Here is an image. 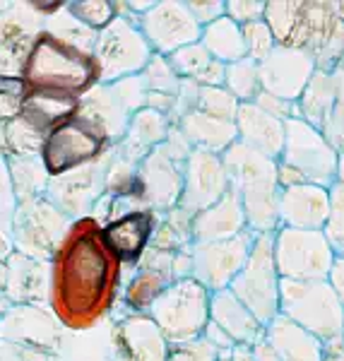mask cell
I'll return each instance as SVG.
<instances>
[{"label": "cell", "mask_w": 344, "mask_h": 361, "mask_svg": "<svg viewBox=\"0 0 344 361\" xmlns=\"http://www.w3.org/2000/svg\"><path fill=\"white\" fill-rule=\"evenodd\" d=\"M0 154H5V126L0 123Z\"/></svg>", "instance_id": "cell-54"}, {"label": "cell", "mask_w": 344, "mask_h": 361, "mask_svg": "<svg viewBox=\"0 0 344 361\" xmlns=\"http://www.w3.org/2000/svg\"><path fill=\"white\" fill-rule=\"evenodd\" d=\"M147 94H164V97H178L180 90V80L176 78V73L171 70V66L166 63L164 56H152L149 63L145 66V70L140 73Z\"/></svg>", "instance_id": "cell-40"}, {"label": "cell", "mask_w": 344, "mask_h": 361, "mask_svg": "<svg viewBox=\"0 0 344 361\" xmlns=\"http://www.w3.org/2000/svg\"><path fill=\"white\" fill-rule=\"evenodd\" d=\"M66 330L44 306H10L0 316V342L58 361Z\"/></svg>", "instance_id": "cell-14"}, {"label": "cell", "mask_w": 344, "mask_h": 361, "mask_svg": "<svg viewBox=\"0 0 344 361\" xmlns=\"http://www.w3.org/2000/svg\"><path fill=\"white\" fill-rule=\"evenodd\" d=\"M265 20L275 42L284 49H301L308 42V5L270 3L265 5Z\"/></svg>", "instance_id": "cell-32"}, {"label": "cell", "mask_w": 344, "mask_h": 361, "mask_svg": "<svg viewBox=\"0 0 344 361\" xmlns=\"http://www.w3.org/2000/svg\"><path fill=\"white\" fill-rule=\"evenodd\" d=\"M212 61L214 58L202 49L200 42L188 44V46H183V49L173 51L171 56H166V63L171 66L173 73H176V78L183 80V82H193V85H197V80L202 78V73L209 68Z\"/></svg>", "instance_id": "cell-37"}, {"label": "cell", "mask_w": 344, "mask_h": 361, "mask_svg": "<svg viewBox=\"0 0 344 361\" xmlns=\"http://www.w3.org/2000/svg\"><path fill=\"white\" fill-rule=\"evenodd\" d=\"M253 238L255 236L243 231L226 241L193 243L190 246V277L212 294L229 289V284L246 263Z\"/></svg>", "instance_id": "cell-15"}, {"label": "cell", "mask_w": 344, "mask_h": 361, "mask_svg": "<svg viewBox=\"0 0 344 361\" xmlns=\"http://www.w3.org/2000/svg\"><path fill=\"white\" fill-rule=\"evenodd\" d=\"M284 166L294 169L303 183L325 188L337 171V154L316 128L299 116L284 121Z\"/></svg>", "instance_id": "cell-13"}, {"label": "cell", "mask_w": 344, "mask_h": 361, "mask_svg": "<svg viewBox=\"0 0 344 361\" xmlns=\"http://www.w3.org/2000/svg\"><path fill=\"white\" fill-rule=\"evenodd\" d=\"M200 44L221 66H231V63H238L246 58V44H243L241 27L236 22H231L226 15L209 22L207 27H202Z\"/></svg>", "instance_id": "cell-33"}, {"label": "cell", "mask_w": 344, "mask_h": 361, "mask_svg": "<svg viewBox=\"0 0 344 361\" xmlns=\"http://www.w3.org/2000/svg\"><path fill=\"white\" fill-rule=\"evenodd\" d=\"M342 347H344V323H342Z\"/></svg>", "instance_id": "cell-57"}, {"label": "cell", "mask_w": 344, "mask_h": 361, "mask_svg": "<svg viewBox=\"0 0 344 361\" xmlns=\"http://www.w3.org/2000/svg\"><path fill=\"white\" fill-rule=\"evenodd\" d=\"M337 178H340V183L344 185V154L337 159Z\"/></svg>", "instance_id": "cell-53"}, {"label": "cell", "mask_w": 344, "mask_h": 361, "mask_svg": "<svg viewBox=\"0 0 344 361\" xmlns=\"http://www.w3.org/2000/svg\"><path fill=\"white\" fill-rule=\"evenodd\" d=\"M168 133H171V121H168V116L161 111H154V109L142 106L140 111L130 116L125 135L116 145V149L123 157H128L130 161L140 164L152 149L164 142L168 137Z\"/></svg>", "instance_id": "cell-28"}, {"label": "cell", "mask_w": 344, "mask_h": 361, "mask_svg": "<svg viewBox=\"0 0 344 361\" xmlns=\"http://www.w3.org/2000/svg\"><path fill=\"white\" fill-rule=\"evenodd\" d=\"M190 10V15H193V20L202 27H207L209 22L219 20V17H224V5L221 3H185Z\"/></svg>", "instance_id": "cell-49"}, {"label": "cell", "mask_w": 344, "mask_h": 361, "mask_svg": "<svg viewBox=\"0 0 344 361\" xmlns=\"http://www.w3.org/2000/svg\"><path fill=\"white\" fill-rule=\"evenodd\" d=\"M209 323H214L219 330H224L234 345L243 347L258 345L262 335H265V328L258 323V318L229 289L209 294Z\"/></svg>", "instance_id": "cell-26"}, {"label": "cell", "mask_w": 344, "mask_h": 361, "mask_svg": "<svg viewBox=\"0 0 344 361\" xmlns=\"http://www.w3.org/2000/svg\"><path fill=\"white\" fill-rule=\"evenodd\" d=\"M262 340L270 345L279 361H323V347L316 337L284 316H277L272 323H267Z\"/></svg>", "instance_id": "cell-30"}, {"label": "cell", "mask_w": 344, "mask_h": 361, "mask_svg": "<svg viewBox=\"0 0 344 361\" xmlns=\"http://www.w3.org/2000/svg\"><path fill=\"white\" fill-rule=\"evenodd\" d=\"M80 111V97L66 94L56 90H29L22 97L20 118L34 126L39 133H49L63 126L66 121L75 118Z\"/></svg>", "instance_id": "cell-27"}, {"label": "cell", "mask_w": 344, "mask_h": 361, "mask_svg": "<svg viewBox=\"0 0 344 361\" xmlns=\"http://www.w3.org/2000/svg\"><path fill=\"white\" fill-rule=\"evenodd\" d=\"M255 106H258L260 111H265L267 116H272V118H277V121L294 118V111H296V109L291 106V102H284V99L272 97V94H267V92H258V97H255Z\"/></svg>", "instance_id": "cell-48"}, {"label": "cell", "mask_w": 344, "mask_h": 361, "mask_svg": "<svg viewBox=\"0 0 344 361\" xmlns=\"http://www.w3.org/2000/svg\"><path fill=\"white\" fill-rule=\"evenodd\" d=\"M8 176L15 202L42 197L49 185V176L39 159H8Z\"/></svg>", "instance_id": "cell-34"}, {"label": "cell", "mask_w": 344, "mask_h": 361, "mask_svg": "<svg viewBox=\"0 0 344 361\" xmlns=\"http://www.w3.org/2000/svg\"><path fill=\"white\" fill-rule=\"evenodd\" d=\"M168 342L149 316L125 313L109 330V361H166Z\"/></svg>", "instance_id": "cell-18"}, {"label": "cell", "mask_w": 344, "mask_h": 361, "mask_svg": "<svg viewBox=\"0 0 344 361\" xmlns=\"http://www.w3.org/2000/svg\"><path fill=\"white\" fill-rule=\"evenodd\" d=\"M166 361H217V349L209 347L200 337V340H195V342L168 347Z\"/></svg>", "instance_id": "cell-46"}, {"label": "cell", "mask_w": 344, "mask_h": 361, "mask_svg": "<svg viewBox=\"0 0 344 361\" xmlns=\"http://www.w3.org/2000/svg\"><path fill=\"white\" fill-rule=\"evenodd\" d=\"M193 109L221 121H234L238 111V102L226 90H221V87H197Z\"/></svg>", "instance_id": "cell-41"}, {"label": "cell", "mask_w": 344, "mask_h": 361, "mask_svg": "<svg viewBox=\"0 0 344 361\" xmlns=\"http://www.w3.org/2000/svg\"><path fill=\"white\" fill-rule=\"evenodd\" d=\"M330 287L332 292H335V296L340 299V304L344 308V258H337L335 263H332V270H330Z\"/></svg>", "instance_id": "cell-51"}, {"label": "cell", "mask_w": 344, "mask_h": 361, "mask_svg": "<svg viewBox=\"0 0 344 361\" xmlns=\"http://www.w3.org/2000/svg\"><path fill=\"white\" fill-rule=\"evenodd\" d=\"M229 185L241 195L246 224L260 234H272L279 222L277 214V164L248 145L234 142L224 154Z\"/></svg>", "instance_id": "cell-3"}, {"label": "cell", "mask_w": 344, "mask_h": 361, "mask_svg": "<svg viewBox=\"0 0 344 361\" xmlns=\"http://www.w3.org/2000/svg\"><path fill=\"white\" fill-rule=\"evenodd\" d=\"M229 190L224 161L219 154L205 149H190L183 166V188H180L178 207L195 217L197 212L212 207Z\"/></svg>", "instance_id": "cell-17"}, {"label": "cell", "mask_w": 344, "mask_h": 361, "mask_svg": "<svg viewBox=\"0 0 344 361\" xmlns=\"http://www.w3.org/2000/svg\"><path fill=\"white\" fill-rule=\"evenodd\" d=\"M323 361H344V354H330V357H323Z\"/></svg>", "instance_id": "cell-55"}, {"label": "cell", "mask_w": 344, "mask_h": 361, "mask_svg": "<svg viewBox=\"0 0 344 361\" xmlns=\"http://www.w3.org/2000/svg\"><path fill=\"white\" fill-rule=\"evenodd\" d=\"M145 85L142 78H125L111 85H97L80 97L78 116L94 126L111 145H118L125 135V128L130 116L145 106Z\"/></svg>", "instance_id": "cell-10"}, {"label": "cell", "mask_w": 344, "mask_h": 361, "mask_svg": "<svg viewBox=\"0 0 344 361\" xmlns=\"http://www.w3.org/2000/svg\"><path fill=\"white\" fill-rule=\"evenodd\" d=\"M111 149H113V145L94 126L75 116L63 126L46 133L39 161H42L46 176L58 178L63 173L75 171V169L102 161L104 157H109Z\"/></svg>", "instance_id": "cell-9"}, {"label": "cell", "mask_w": 344, "mask_h": 361, "mask_svg": "<svg viewBox=\"0 0 344 361\" xmlns=\"http://www.w3.org/2000/svg\"><path fill=\"white\" fill-rule=\"evenodd\" d=\"M250 349H253V357H255V361H279V359L275 357V352H272L270 345H267L265 340H260L258 345H253Z\"/></svg>", "instance_id": "cell-52"}, {"label": "cell", "mask_w": 344, "mask_h": 361, "mask_svg": "<svg viewBox=\"0 0 344 361\" xmlns=\"http://www.w3.org/2000/svg\"><path fill=\"white\" fill-rule=\"evenodd\" d=\"M190 154L188 140L178 130H171L159 147H154L137 164L135 183L130 193L140 200V205L149 212L154 209H173L178 207L180 188H183V166Z\"/></svg>", "instance_id": "cell-5"}, {"label": "cell", "mask_w": 344, "mask_h": 361, "mask_svg": "<svg viewBox=\"0 0 344 361\" xmlns=\"http://www.w3.org/2000/svg\"><path fill=\"white\" fill-rule=\"evenodd\" d=\"M335 78V104H332L330 121L323 130V137L328 140L332 149L344 147V63L332 70Z\"/></svg>", "instance_id": "cell-42"}, {"label": "cell", "mask_w": 344, "mask_h": 361, "mask_svg": "<svg viewBox=\"0 0 344 361\" xmlns=\"http://www.w3.org/2000/svg\"><path fill=\"white\" fill-rule=\"evenodd\" d=\"M152 56L154 54L140 32L137 22L121 15H116V20L97 34L94 49H92L99 85L135 78L145 70Z\"/></svg>", "instance_id": "cell-8"}, {"label": "cell", "mask_w": 344, "mask_h": 361, "mask_svg": "<svg viewBox=\"0 0 344 361\" xmlns=\"http://www.w3.org/2000/svg\"><path fill=\"white\" fill-rule=\"evenodd\" d=\"M241 34H243V44H246V56H250V61L255 66L275 51V37H272L270 27L265 25V20H255L250 25H243Z\"/></svg>", "instance_id": "cell-44"}, {"label": "cell", "mask_w": 344, "mask_h": 361, "mask_svg": "<svg viewBox=\"0 0 344 361\" xmlns=\"http://www.w3.org/2000/svg\"><path fill=\"white\" fill-rule=\"evenodd\" d=\"M49 265V311L66 333L94 330L113 313L125 267L104 246L99 222L73 219Z\"/></svg>", "instance_id": "cell-1"}, {"label": "cell", "mask_w": 344, "mask_h": 361, "mask_svg": "<svg viewBox=\"0 0 344 361\" xmlns=\"http://www.w3.org/2000/svg\"><path fill=\"white\" fill-rule=\"evenodd\" d=\"M51 265L27 255L13 253L5 258L3 294L13 306H44L49 304Z\"/></svg>", "instance_id": "cell-23"}, {"label": "cell", "mask_w": 344, "mask_h": 361, "mask_svg": "<svg viewBox=\"0 0 344 361\" xmlns=\"http://www.w3.org/2000/svg\"><path fill=\"white\" fill-rule=\"evenodd\" d=\"M17 78L25 85V92L56 90L73 97H85L99 85L92 54L61 42L46 29L37 34Z\"/></svg>", "instance_id": "cell-2"}, {"label": "cell", "mask_w": 344, "mask_h": 361, "mask_svg": "<svg viewBox=\"0 0 344 361\" xmlns=\"http://www.w3.org/2000/svg\"><path fill=\"white\" fill-rule=\"evenodd\" d=\"M66 10L82 27H87L90 32L99 34L104 27H109L116 20V3L111 0H73L66 3Z\"/></svg>", "instance_id": "cell-39"}, {"label": "cell", "mask_w": 344, "mask_h": 361, "mask_svg": "<svg viewBox=\"0 0 344 361\" xmlns=\"http://www.w3.org/2000/svg\"><path fill=\"white\" fill-rule=\"evenodd\" d=\"M44 133L29 126L25 118L5 123V157L8 159H39L44 145Z\"/></svg>", "instance_id": "cell-35"}, {"label": "cell", "mask_w": 344, "mask_h": 361, "mask_svg": "<svg viewBox=\"0 0 344 361\" xmlns=\"http://www.w3.org/2000/svg\"><path fill=\"white\" fill-rule=\"evenodd\" d=\"M147 316L168 347L200 340L209 323V292L193 277L176 279L154 299Z\"/></svg>", "instance_id": "cell-6"}, {"label": "cell", "mask_w": 344, "mask_h": 361, "mask_svg": "<svg viewBox=\"0 0 344 361\" xmlns=\"http://www.w3.org/2000/svg\"><path fill=\"white\" fill-rule=\"evenodd\" d=\"M313 75V56L306 49H284L275 46L270 56L258 63V80L262 92L294 102L303 94Z\"/></svg>", "instance_id": "cell-20"}, {"label": "cell", "mask_w": 344, "mask_h": 361, "mask_svg": "<svg viewBox=\"0 0 344 361\" xmlns=\"http://www.w3.org/2000/svg\"><path fill=\"white\" fill-rule=\"evenodd\" d=\"M236 133L241 135L238 142L248 145L250 149L260 152L267 159H275L282 154L284 147V123L265 111H260L255 104H238L236 111Z\"/></svg>", "instance_id": "cell-29"}, {"label": "cell", "mask_w": 344, "mask_h": 361, "mask_svg": "<svg viewBox=\"0 0 344 361\" xmlns=\"http://www.w3.org/2000/svg\"><path fill=\"white\" fill-rule=\"evenodd\" d=\"M44 29L49 34H54L56 39H61V42L75 46V49H82V51H87V54H92V49H94L97 34L80 25V22L66 10V5H63L56 15L46 17Z\"/></svg>", "instance_id": "cell-36"}, {"label": "cell", "mask_w": 344, "mask_h": 361, "mask_svg": "<svg viewBox=\"0 0 344 361\" xmlns=\"http://www.w3.org/2000/svg\"><path fill=\"white\" fill-rule=\"evenodd\" d=\"M277 214L287 224V229L318 231L328 222L330 193L311 183L291 185L277 197Z\"/></svg>", "instance_id": "cell-24"}, {"label": "cell", "mask_w": 344, "mask_h": 361, "mask_svg": "<svg viewBox=\"0 0 344 361\" xmlns=\"http://www.w3.org/2000/svg\"><path fill=\"white\" fill-rule=\"evenodd\" d=\"M325 241L330 243L332 253H340L344 258V185H332L330 193V214L325 222Z\"/></svg>", "instance_id": "cell-43"}, {"label": "cell", "mask_w": 344, "mask_h": 361, "mask_svg": "<svg viewBox=\"0 0 344 361\" xmlns=\"http://www.w3.org/2000/svg\"><path fill=\"white\" fill-rule=\"evenodd\" d=\"M332 263V248L320 231L282 229L275 238V267L279 279L325 282Z\"/></svg>", "instance_id": "cell-12"}, {"label": "cell", "mask_w": 344, "mask_h": 361, "mask_svg": "<svg viewBox=\"0 0 344 361\" xmlns=\"http://www.w3.org/2000/svg\"><path fill=\"white\" fill-rule=\"evenodd\" d=\"M156 217L149 209H137V212L123 214L118 219H111L102 226L104 246L121 265H137L145 250L149 248L152 231H154Z\"/></svg>", "instance_id": "cell-22"}, {"label": "cell", "mask_w": 344, "mask_h": 361, "mask_svg": "<svg viewBox=\"0 0 344 361\" xmlns=\"http://www.w3.org/2000/svg\"><path fill=\"white\" fill-rule=\"evenodd\" d=\"M224 15L236 25H250V22L260 20V15H265V5L248 3V0H231L229 5H224Z\"/></svg>", "instance_id": "cell-47"}, {"label": "cell", "mask_w": 344, "mask_h": 361, "mask_svg": "<svg viewBox=\"0 0 344 361\" xmlns=\"http://www.w3.org/2000/svg\"><path fill=\"white\" fill-rule=\"evenodd\" d=\"M104 164H106V157L90 166L49 178L44 195L70 219L90 217L92 205L104 195Z\"/></svg>", "instance_id": "cell-21"}, {"label": "cell", "mask_w": 344, "mask_h": 361, "mask_svg": "<svg viewBox=\"0 0 344 361\" xmlns=\"http://www.w3.org/2000/svg\"><path fill=\"white\" fill-rule=\"evenodd\" d=\"M22 97H25V85L20 78H0V123L20 118Z\"/></svg>", "instance_id": "cell-45"}, {"label": "cell", "mask_w": 344, "mask_h": 361, "mask_svg": "<svg viewBox=\"0 0 344 361\" xmlns=\"http://www.w3.org/2000/svg\"><path fill=\"white\" fill-rule=\"evenodd\" d=\"M44 29L29 3H10L0 13V78H17L37 34Z\"/></svg>", "instance_id": "cell-19"}, {"label": "cell", "mask_w": 344, "mask_h": 361, "mask_svg": "<svg viewBox=\"0 0 344 361\" xmlns=\"http://www.w3.org/2000/svg\"><path fill=\"white\" fill-rule=\"evenodd\" d=\"M279 316L313 335L330 354H344V308L328 282H291L279 279Z\"/></svg>", "instance_id": "cell-4"}, {"label": "cell", "mask_w": 344, "mask_h": 361, "mask_svg": "<svg viewBox=\"0 0 344 361\" xmlns=\"http://www.w3.org/2000/svg\"><path fill=\"white\" fill-rule=\"evenodd\" d=\"M178 133L193 145L195 149L217 154L221 149H229L236 142V123L234 121H221L214 116L200 114L195 109L185 111L178 121Z\"/></svg>", "instance_id": "cell-31"}, {"label": "cell", "mask_w": 344, "mask_h": 361, "mask_svg": "<svg viewBox=\"0 0 344 361\" xmlns=\"http://www.w3.org/2000/svg\"><path fill=\"white\" fill-rule=\"evenodd\" d=\"M246 229V214H243L241 195L229 185L221 200L212 207L197 212L190 219V238L193 243H209V241H226L243 234Z\"/></svg>", "instance_id": "cell-25"}, {"label": "cell", "mask_w": 344, "mask_h": 361, "mask_svg": "<svg viewBox=\"0 0 344 361\" xmlns=\"http://www.w3.org/2000/svg\"><path fill=\"white\" fill-rule=\"evenodd\" d=\"M137 27L142 37L147 39L152 54L171 56L173 51L183 49L188 44L200 42V25L193 20L188 5L176 0L154 3L145 15L137 17Z\"/></svg>", "instance_id": "cell-16"}, {"label": "cell", "mask_w": 344, "mask_h": 361, "mask_svg": "<svg viewBox=\"0 0 344 361\" xmlns=\"http://www.w3.org/2000/svg\"><path fill=\"white\" fill-rule=\"evenodd\" d=\"M229 292L258 318L260 325L279 316V275L275 267V236L258 234L241 272L229 284Z\"/></svg>", "instance_id": "cell-7"}, {"label": "cell", "mask_w": 344, "mask_h": 361, "mask_svg": "<svg viewBox=\"0 0 344 361\" xmlns=\"http://www.w3.org/2000/svg\"><path fill=\"white\" fill-rule=\"evenodd\" d=\"M224 82L226 92L236 99V102L250 104V99L258 97L260 80H258V66L250 58H243L238 63H231L224 70Z\"/></svg>", "instance_id": "cell-38"}, {"label": "cell", "mask_w": 344, "mask_h": 361, "mask_svg": "<svg viewBox=\"0 0 344 361\" xmlns=\"http://www.w3.org/2000/svg\"><path fill=\"white\" fill-rule=\"evenodd\" d=\"M202 340L207 342L209 347H214L217 352H229V349H234L236 345L231 342V337L224 333V330H219L214 323H207L205 325V333H202Z\"/></svg>", "instance_id": "cell-50"}, {"label": "cell", "mask_w": 344, "mask_h": 361, "mask_svg": "<svg viewBox=\"0 0 344 361\" xmlns=\"http://www.w3.org/2000/svg\"><path fill=\"white\" fill-rule=\"evenodd\" d=\"M73 219L46 195L17 202L13 214V248L34 260L51 263Z\"/></svg>", "instance_id": "cell-11"}, {"label": "cell", "mask_w": 344, "mask_h": 361, "mask_svg": "<svg viewBox=\"0 0 344 361\" xmlns=\"http://www.w3.org/2000/svg\"><path fill=\"white\" fill-rule=\"evenodd\" d=\"M8 5H10V3H5V0H0V13H3V10L8 8Z\"/></svg>", "instance_id": "cell-56"}]
</instances>
